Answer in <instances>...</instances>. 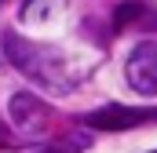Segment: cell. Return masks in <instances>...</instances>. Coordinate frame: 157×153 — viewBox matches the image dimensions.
Wrapping results in <instances>:
<instances>
[{"instance_id":"cell-1","label":"cell","mask_w":157,"mask_h":153,"mask_svg":"<svg viewBox=\"0 0 157 153\" xmlns=\"http://www.w3.org/2000/svg\"><path fill=\"white\" fill-rule=\"evenodd\" d=\"M4 51L29 80H37L51 91H70L77 84V73H73L70 58L62 51L48 47V44H33V40H22L15 33H4Z\"/></svg>"},{"instance_id":"cell-2","label":"cell","mask_w":157,"mask_h":153,"mask_svg":"<svg viewBox=\"0 0 157 153\" xmlns=\"http://www.w3.org/2000/svg\"><path fill=\"white\" fill-rule=\"evenodd\" d=\"M124 73H128L132 91H139V95H157V40L135 44V51L128 55Z\"/></svg>"},{"instance_id":"cell-3","label":"cell","mask_w":157,"mask_h":153,"mask_svg":"<svg viewBox=\"0 0 157 153\" xmlns=\"http://www.w3.org/2000/svg\"><path fill=\"white\" fill-rule=\"evenodd\" d=\"M154 110H128V106H106V110H95V113L84 117L88 128H99V131H124V128H135L143 120H154Z\"/></svg>"},{"instance_id":"cell-4","label":"cell","mask_w":157,"mask_h":153,"mask_svg":"<svg viewBox=\"0 0 157 153\" xmlns=\"http://www.w3.org/2000/svg\"><path fill=\"white\" fill-rule=\"evenodd\" d=\"M44 117H48V110L40 106L37 95L18 91V95L11 99V124H15L18 131H37L40 124H44Z\"/></svg>"},{"instance_id":"cell-5","label":"cell","mask_w":157,"mask_h":153,"mask_svg":"<svg viewBox=\"0 0 157 153\" xmlns=\"http://www.w3.org/2000/svg\"><path fill=\"white\" fill-rule=\"evenodd\" d=\"M113 22H117V29H157V11H150L139 0H128L117 7Z\"/></svg>"},{"instance_id":"cell-6","label":"cell","mask_w":157,"mask_h":153,"mask_svg":"<svg viewBox=\"0 0 157 153\" xmlns=\"http://www.w3.org/2000/svg\"><path fill=\"white\" fill-rule=\"evenodd\" d=\"M0 146H11V139L4 135V128H0Z\"/></svg>"}]
</instances>
